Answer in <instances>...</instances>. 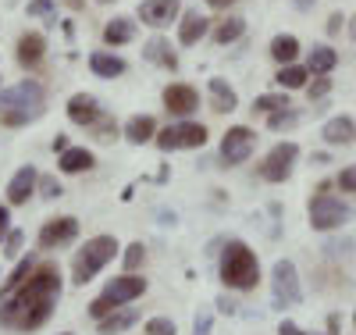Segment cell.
I'll return each instance as SVG.
<instances>
[{"label": "cell", "instance_id": "6da1fadb", "mask_svg": "<svg viewBox=\"0 0 356 335\" xmlns=\"http://www.w3.org/2000/svg\"><path fill=\"white\" fill-rule=\"evenodd\" d=\"M61 267L54 260H40L36 271L29 275L11 296L0 299V325L15 332H36L50 321L54 303L61 296Z\"/></svg>", "mask_w": 356, "mask_h": 335}, {"label": "cell", "instance_id": "7a4b0ae2", "mask_svg": "<svg viewBox=\"0 0 356 335\" xmlns=\"http://www.w3.org/2000/svg\"><path fill=\"white\" fill-rule=\"evenodd\" d=\"M221 282L228 289H239V293L257 289V282H260V260H257V254L246 247L243 239H232L228 247L221 250Z\"/></svg>", "mask_w": 356, "mask_h": 335}, {"label": "cell", "instance_id": "3957f363", "mask_svg": "<svg viewBox=\"0 0 356 335\" xmlns=\"http://www.w3.org/2000/svg\"><path fill=\"white\" fill-rule=\"evenodd\" d=\"M118 239L114 235H93V239H86V247L75 254L72 260V282L75 286H86V282H93L100 271L118 257Z\"/></svg>", "mask_w": 356, "mask_h": 335}, {"label": "cell", "instance_id": "277c9868", "mask_svg": "<svg viewBox=\"0 0 356 335\" xmlns=\"http://www.w3.org/2000/svg\"><path fill=\"white\" fill-rule=\"evenodd\" d=\"M143 293H146V279H143V275H122V279H114V282H107V289H104L93 303H89V318L104 321L107 314L122 311L125 303L139 299Z\"/></svg>", "mask_w": 356, "mask_h": 335}, {"label": "cell", "instance_id": "5b68a950", "mask_svg": "<svg viewBox=\"0 0 356 335\" xmlns=\"http://www.w3.org/2000/svg\"><path fill=\"white\" fill-rule=\"evenodd\" d=\"M307 218H310V228H314V232H335V228H342V225L353 218V210H349V203H342L335 193H328V186H321V189L307 200Z\"/></svg>", "mask_w": 356, "mask_h": 335}, {"label": "cell", "instance_id": "8992f818", "mask_svg": "<svg viewBox=\"0 0 356 335\" xmlns=\"http://www.w3.org/2000/svg\"><path fill=\"white\" fill-rule=\"evenodd\" d=\"M8 111H47V86L40 79H22L0 89V114Z\"/></svg>", "mask_w": 356, "mask_h": 335}, {"label": "cell", "instance_id": "52a82bcc", "mask_svg": "<svg viewBox=\"0 0 356 335\" xmlns=\"http://www.w3.org/2000/svg\"><path fill=\"white\" fill-rule=\"evenodd\" d=\"M296 161H300V146H296L292 139L275 143V146L264 154V161L257 164V175H260L264 182H285V178L296 171Z\"/></svg>", "mask_w": 356, "mask_h": 335}, {"label": "cell", "instance_id": "ba28073f", "mask_svg": "<svg viewBox=\"0 0 356 335\" xmlns=\"http://www.w3.org/2000/svg\"><path fill=\"white\" fill-rule=\"evenodd\" d=\"M207 125H200V121H175V125L161 129L157 132V146L164 150V154H171V150H200L207 143Z\"/></svg>", "mask_w": 356, "mask_h": 335}, {"label": "cell", "instance_id": "9c48e42d", "mask_svg": "<svg viewBox=\"0 0 356 335\" xmlns=\"http://www.w3.org/2000/svg\"><path fill=\"white\" fill-rule=\"evenodd\" d=\"M253 146H257V132L250 125H232L225 136H221V150H218V157L225 168H239L250 161L253 154Z\"/></svg>", "mask_w": 356, "mask_h": 335}, {"label": "cell", "instance_id": "30bf717a", "mask_svg": "<svg viewBox=\"0 0 356 335\" xmlns=\"http://www.w3.org/2000/svg\"><path fill=\"white\" fill-rule=\"evenodd\" d=\"M271 289H275V307L285 311V307H296L303 299V289H300V271H296L292 260H278L275 271H271Z\"/></svg>", "mask_w": 356, "mask_h": 335}, {"label": "cell", "instance_id": "8fae6325", "mask_svg": "<svg viewBox=\"0 0 356 335\" xmlns=\"http://www.w3.org/2000/svg\"><path fill=\"white\" fill-rule=\"evenodd\" d=\"M161 100H164V111L171 118H178V121H189V114L200 111V93H196V86H189V82H168Z\"/></svg>", "mask_w": 356, "mask_h": 335}, {"label": "cell", "instance_id": "7c38bea8", "mask_svg": "<svg viewBox=\"0 0 356 335\" xmlns=\"http://www.w3.org/2000/svg\"><path fill=\"white\" fill-rule=\"evenodd\" d=\"M136 15L150 29H168V25H178V18H182V0H139Z\"/></svg>", "mask_w": 356, "mask_h": 335}, {"label": "cell", "instance_id": "4fadbf2b", "mask_svg": "<svg viewBox=\"0 0 356 335\" xmlns=\"http://www.w3.org/2000/svg\"><path fill=\"white\" fill-rule=\"evenodd\" d=\"M79 235V218L72 215H61V218H50L43 228H40V250H61Z\"/></svg>", "mask_w": 356, "mask_h": 335}, {"label": "cell", "instance_id": "5bb4252c", "mask_svg": "<svg viewBox=\"0 0 356 335\" xmlns=\"http://www.w3.org/2000/svg\"><path fill=\"white\" fill-rule=\"evenodd\" d=\"M65 111H68V121H72V125H82V129H93L97 121L107 114L93 93H72L68 104H65Z\"/></svg>", "mask_w": 356, "mask_h": 335}, {"label": "cell", "instance_id": "9a60e30c", "mask_svg": "<svg viewBox=\"0 0 356 335\" xmlns=\"http://www.w3.org/2000/svg\"><path fill=\"white\" fill-rule=\"evenodd\" d=\"M15 57H18V65H22L25 72L40 68V65H43V57H47V36H43V33H36V29L22 33V36H18V43H15Z\"/></svg>", "mask_w": 356, "mask_h": 335}, {"label": "cell", "instance_id": "2e32d148", "mask_svg": "<svg viewBox=\"0 0 356 335\" xmlns=\"http://www.w3.org/2000/svg\"><path fill=\"white\" fill-rule=\"evenodd\" d=\"M36 186H40V171H36L33 164H22V168L11 175V182H8V207L29 203V196L36 193Z\"/></svg>", "mask_w": 356, "mask_h": 335}, {"label": "cell", "instance_id": "e0dca14e", "mask_svg": "<svg viewBox=\"0 0 356 335\" xmlns=\"http://www.w3.org/2000/svg\"><path fill=\"white\" fill-rule=\"evenodd\" d=\"M100 40H104L107 50H118V47L132 43V40H136V18H129V15H114V18H107L104 29H100Z\"/></svg>", "mask_w": 356, "mask_h": 335}, {"label": "cell", "instance_id": "ac0fdd59", "mask_svg": "<svg viewBox=\"0 0 356 335\" xmlns=\"http://www.w3.org/2000/svg\"><path fill=\"white\" fill-rule=\"evenodd\" d=\"M321 139L328 146H353L356 143V118L349 114H335L321 125Z\"/></svg>", "mask_w": 356, "mask_h": 335}, {"label": "cell", "instance_id": "d6986e66", "mask_svg": "<svg viewBox=\"0 0 356 335\" xmlns=\"http://www.w3.org/2000/svg\"><path fill=\"white\" fill-rule=\"evenodd\" d=\"M211 18L200 15V11H182V18H178V43L182 47H196L207 33H211Z\"/></svg>", "mask_w": 356, "mask_h": 335}, {"label": "cell", "instance_id": "ffe728a7", "mask_svg": "<svg viewBox=\"0 0 356 335\" xmlns=\"http://www.w3.org/2000/svg\"><path fill=\"white\" fill-rule=\"evenodd\" d=\"M207 93H211V111L214 114H232L235 107H239V93H235V86L228 79H211L207 82Z\"/></svg>", "mask_w": 356, "mask_h": 335}, {"label": "cell", "instance_id": "44dd1931", "mask_svg": "<svg viewBox=\"0 0 356 335\" xmlns=\"http://www.w3.org/2000/svg\"><path fill=\"white\" fill-rule=\"evenodd\" d=\"M157 118L154 114H132L129 121H125V129H122V136L132 143V146H143V143H154L157 139Z\"/></svg>", "mask_w": 356, "mask_h": 335}, {"label": "cell", "instance_id": "7402d4cb", "mask_svg": "<svg viewBox=\"0 0 356 335\" xmlns=\"http://www.w3.org/2000/svg\"><path fill=\"white\" fill-rule=\"evenodd\" d=\"M125 57H118L114 50H93L89 54V72L97 79H122L125 75Z\"/></svg>", "mask_w": 356, "mask_h": 335}, {"label": "cell", "instance_id": "603a6c76", "mask_svg": "<svg viewBox=\"0 0 356 335\" xmlns=\"http://www.w3.org/2000/svg\"><path fill=\"white\" fill-rule=\"evenodd\" d=\"M97 157L89 146H68L65 154H57V168H61L65 175H82V171H93Z\"/></svg>", "mask_w": 356, "mask_h": 335}, {"label": "cell", "instance_id": "cb8c5ba5", "mask_svg": "<svg viewBox=\"0 0 356 335\" xmlns=\"http://www.w3.org/2000/svg\"><path fill=\"white\" fill-rule=\"evenodd\" d=\"M339 65V50L328 47V43H317L310 54H307V72L310 75H332Z\"/></svg>", "mask_w": 356, "mask_h": 335}, {"label": "cell", "instance_id": "d4e9b609", "mask_svg": "<svg viewBox=\"0 0 356 335\" xmlns=\"http://www.w3.org/2000/svg\"><path fill=\"white\" fill-rule=\"evenodd\" d=\"M243 33H246V18H239V15H228V18L214 22V29H211V40H214L218 47H228V43H235V40H243Z\"/></svg>", "mask_w": 356, "mask_h": 335}, {"label": "cell", "instance_id": "484cf974", "mask_svg": "<svg viewBox=\"0 0 356 335\" xmlns=\"http://www.w3.org/2000/svg\"><path fill=\"white\" fill-rule=\"evenodd\" d=\"M275 86L285 89V93H292V89H307V86H310L307 65H282V68L275 72Z\"/></svg>", "mask_w": 356, "mask_h": 335}, {"label": "cell", "instance_id": "4316f807", "mask_svg": "<svg viewBox=\"0 0 356 335\" xmlns=\"http://www.w3.org/2000/svg\"><path fill=\"white\" fill-rule=\"evenodd\" d=\"M300 40H296L292 33H278L275 40H271V57L278 61V68L282 65H296V57H300Z\"/></svg>", "mask_w": 356, "mask_h": 335}, {"label": "cell", "instance_id": "83f0119b", "mask_svg": "<svg viewBox=\"0 0 356 335\" xmlns=\"http://www.w3.org/2000/svg\"><path fill=\"white\" fill-rule=\"evenodd\" d=\"M143 57H146V61H154V65H161V68H168V72H175V68H178L175 50H171L161 36H157V40H150V43L143 47Z\"/></svg>", "mask_w": 356, "mask_h": 335}, {"label": "cell", "instance_id": "f1b7e54d", "mask_svg": "<svg viewBox=\"0 0 356 335\" xmlns=\"http://www.w3.org/2000/svg\"><path fill=\"white\" fill-rule=\"evenodd\" d=\"M136 318H139V314H136V311H125V307L114 311V314H107V318L100 321V335H122L125 328L136 325Z\"/></svg>", "mask_w": 356, "mask_h": 335}, {"label": "cell", "instance_id": "f546056e", "mask_svg": "<svg viewBox=\"0 0 356 335\" xmlns=\"http://www.w3.org/2000/svg\"><path fill=\"white\" fill-rule=\"evenodd\" d=\"M285 107H292L285 89H275V93H260V97L253 100V111H257V114H275V111H285Z\"/></svg>", "mask_w": 356, "mask_h": 335}, {"label": "cell", "instance_id": "4dcf8cb0", "mask_svg": "<svg viewBox=\"0 0 356 335\" xmlns=\"http://www.w3.org/2000/svg\"><path fill=\"white\" fill-rule=\"evenodd\" d=\"M36 264L40 260H33V257H22L18 264H15V271H11V275H8V282H4V289H0V296H11L29 275H33V271H36Z\"/></svg>", "mask_w": 356, "mask_h": 335}, {"label": "cell", "instance_id": "1f68e13d", "mask_svg": "<svg viewBox=\"0 0 356 335\" xmlns=\"http://www.w3.org/2000/svg\"><path fill=\"white\" fill-rule=\"evenodd\" d=\"M296 125H300V111H296V107L267 114V129H271V132H285V129H296Z\"/></svg>", "mask_w": 356, "mask_h": 335}, {"label": "cell", "instance_id": "d6a6232c", "mask_svg": "<svg viewBox=\"0 0 356 335\" xmlns=\"http://www.w3.org/2000/svg\"><path fill=\"white\" fill-rule=\"evenodd\" d=\"M43 111H8V114H0V125H8V129H22V125H33V121H40Z\"/></svg>", "mask_w": 356, "mask_h": 335}, {"label": "cell", "instance_id": "836d02e7", "mask_svg": "<svg viewBox=\"0 0 356 335\" xmlns=\"http://www.w3.org/2000/svg\"><path fill=\"white\" fill-rule=\"evenodd\" d=\"M89 132H93V139H97V143H114V139H118V132H122V129H118V121H114L111 114H104V118L97 121V125L89 129Z\"/></svg>", "mask_w": 356, "mask_h": 335}, {"label": "cell", "instance_id": "e575fe53", "mask_svg": "<svg viewBox=\"0 0 356 335\" xmlns=\"http://www.w3.org/2000/svg\"><path fill=\"white\" fill-rule=\"evenodd\" d=\"M143 260H146V247H143V242L125 247V275H136V271L143 267Z\"/></svg>", "mask_w": 356, "mask_h": 335}, {"label": "cell", "instance_id": "d590c367", "mask_svg": "<svg viewBox=\"0 0 356 335\" xmlns=\"http://www.w3.org/2000/svg\"><path fill=\"white\" fill-rule=\"evenodd\" d=\"M25 15L29 18H57V4H54V0H29Z\"/></svg>", "mask_w": 356, "mask_h": 335}, {"label": "cell", "instance_id": "8d00e7d4", "mask_svg": "<svg viewBox=\"0 0 356 335\" xmlns=\"http://www.w3.org/2000/svg\"><path fill=\"white\" fill-rule=\"evenodd\" d=\"M328 93H332V79L328 75H314V82L307 86V97L310 100H324Z\"/></svg>", "mask_w": 356, "mask_h": 335}, {"label": "cell", "instance_id": "74e56055", "mask_svg": "<svg viewBox=\"0 0 356 335\" xmlns=\"http://www.w3.org/2000/svg\"><path fill=\"white\" fill-rule=\"evenodd\" d=\"M146 335H178L171 318H150L146 321Z\"/></svg>", "mask_w": 356, "mask_h": 335}, {"label": "cell", "instance_id": "f35d334b", "mask_svg": "<svg viewBox=\"0 0 356 335\" xmlns=\"http://www.w3.org/2000/svg\"><path fill=\"white\" fill-rule=\"evenodd\" d=\"M22 242H25V232H22V228H11V232H8V239H4V257H11V260H15V257L22 254Z\"/></svg>", "mask_w": 356, "mask_h": 335}, {"label": "cell", "instance_id": "ab89813d", "mask_svg": "<svg viewBox=\"0 0 356 335\" xmlns=\"http://www.w3.org/2000/svg\"><path fill=\"white\" fill-rule=\"evenodd\" d=\"M335 186H339L342 193H353V196H356V164H349V168H342V171H339Z\"/></svg>", "mask_w": 356, "mask_h": 335}, {"label": "cell", "instance_id": "60d3db41", "mask_svg": "<svg viewBox=\"0 0 356 335\" xmlns=\"http://www.w3.org/2000/svg\"><path fill=\"white\" fill-rule=\"evenodd\" d=\"M40 193H43L47 200H54V196H61L65 189H61V182H57V178H50V175H40Z\"/></svg>", "mask_w": 356, "mask_h": 335}, {"label": "cell", "instance_id": "b9f144b4", "mask_svg": "<svg viewBox=\"0 0 356 335\" xmlns=\"http://www.w3.org/2000/svg\"><path fill=\"white\" fill-rule=\"evenodd\" d=\"M342 25H349L346 15H342V11H332V18H328V36H339V33H342Z\"/></svg>", "mask_w": 356, "mask_h": 335}, {"label": "cell", "instance_id": "7bdbcfd3", "mask_svg": "<svg viewBox=\"0 0 356 335\" xmlns=\"http://www.w3.org/2000/svg\"><path fill=\"white\" fill-rule=\"evenodd\" d=\"M8 232H11V210L8 203H0V239H8Z\"/></svg>", "mask_w": 356, "mask_h": 335}, {"label": "cell", "instance_id": "ee69618b", "mask_svg": "<svg viewBox=\"0 0 356 335\" xmlns=\"http://www.w3.org/2000/svg\"><path fill=\"white\" fill-rule=\"evenodd\" d=\"M203 4L211 8V11H228V8H235V4H239V0H203Z\"/></svg>", "mask_w": 356, "mask_h": 335}, {"label": "cell", "instance_id": "f6af8a7d", "mask_svg": "<svg viewBox=\"0 0 356 335\" xmlns=\"http://www.w3.org/2000/svg\"><path fill=\"white\" fill-rule=\"evenodd\" d=\"M278 335H307V332L296 325V321H282V325H278Z\"/></svg>", "mask_w": 356, "mask_h": 335}, {"label": "cell", "instance_id": "bcb514c9", "mask_svg": "<svg viewBox=\"0 0 356 335\" xmlns=\"http://www.w3.org/2000/svg\"><path fill=\"white\" fill-rule=\"evenodd\" d=\"M207 332H211V314H196V335H207Z\"/></svg>", "mask_w": 356, "mask_h": 335}, {"label": "cell", "instance_id": "7dc6e473", "mask_svg": "<svg viewBox=\"0 0 356 335\" xmlns=\"http://www.w3.org/2000/svg\"><path fill=\"white\" fill-rule=\"evenodd\" d=\"M68 146H72V143H68L65 136H57V139H54V150H57V154H65V150H68Z\"/></svg>", "mask_w": 356, "mask_h": 335}, {"label": "cell", "instance_id": "c3c4849f", "mask_svg": "<svg viewBox=\"0 0 356 335\" xmlns=\"http://www.w3.org/2000/svg\"><path fill=\"white\" fill-rule=\"evenodd\" d=\"M317 4V0H296V8H300V11H310Z\"/></svg>", "mask_w": 356, "mask_h": 335}, {"label": "cell", "instance_id": "681fc988", "mask_svg": "<svg viewBox=\"0 0 356 335\" xmlns=\"http://www.w3.org/2000/svg\"><path fill=\"white\" fill-rule=\"evenodd\" d=\"M346 29H349V40H353V43H356V15H353V18H349V25H346Z\"/></svg>", "mask_w": 356, "mask_h": 335}, {"label": "cell", "instance_id": "f907efd6", "mask_svg": "<svg viewBox=\"0 0 356 335\" xmlns=\"http://www.w3.org/2000/svg\"><path fill=\"white\" fill-rule=\"evenodd\" d=\"M65 4H68L72 11H82V8H86V0H65Z\"/></svg>", "mask_w": 356, "mask_h": 335}, {"label": "cell", "instance_id": "816d5d0a", "mask_svg": "<svg viewBox=\"0 0 356 335\" xmlns=\"http://www.w3.org/2000/svg\"><path fill=\"white\" fill-rule=\"evenodd\" d=\"M100 4H114V0H100Z\"/></svg>", "mask_w": 356, "mask_h": 335}, {"label": "cell", "instance_id": "f5cc1de1", "mask_svg": "<svg viewBox=\"0 0 356 335\" xmlns=\"http://www.w3.org/2000/svg\"><path fill=\"white\" fill-rule=\"evenodd\" d=\"M61 335H72V332H61Z\"/></svg>", "mask_w": 356, "mask_h": 335}, {"label": "cell", "instance_id": "db71d44e", "mask_svg": "<svg viewBox=\"0 0 356 335\" xmlns=\"http://www.w3.org/2000/svg\"><path fill=\"white\" fill-rule=\"evenodd\" d=\"M353 325H356V314H353Z\"/></svg>", "mask_w": 356, "mask_h": 335}]
</instances>
